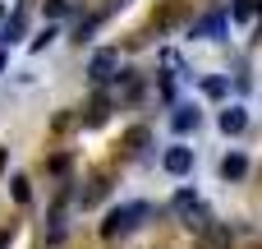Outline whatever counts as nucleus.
Masks as SVG:
<instances>
[{"label":"nucleus","instance_id":"obj_16","mask_svg":"<svg viewBox=\"0 0 262 249\" xmlns=\"http://www.w3.org/2000/svg\"><path fill=\"white\" fill-rule=\"evenodd\" d=\"M0 69H5V51H0Z\"/></svg>","mask_w":262,"mask_h":249},{"label":"nucleus","instance_id":"obj_9","mask_svg":"<svg viewBox=\"0 0 262 249\" xmlns=\"http://www.w3.org/2000/svg\"><path fill=\"white\" fill-rule=\"evenodd\" d=\"M69 14V0H46V18H64Z\"/></svg>","mask_w":262,"mask_h":249},{"label":"nucleus","instance_id":"obj_8","mask_svg":"<svg viewBox=\"0 0 262 249\" xmlns=\"http://www.w3.org/2000/svg\"><path fill=\"white\" fill-rule=\"evenodd\" d=\"M193 208H198V199H193L189 189H180V194H175V213H193Z\"/></svg>","mask_w":262,"mask_h":249},{"label":"nucleus","instance_id":"obj_11","mask_svg":"<svg viewBox=\"0 0 262 249\" xmlns=\"http://www.w3.org/2000/svg\"><path fill=\"white\" fill-rule=\"evenodd\" d=\"M18 32H23V18H9V28H5V42H18Z\"/></svg>","mask_w":262,"mask_h":249},{"label":"nucleus","instance_id":"obj_3","mask_svg":"<svg viewBox=\"0 0 262 249\" xmlns=\"http://www.w3.org/2000/svg\"><path fill=\"white\" fill-rule=\"evenodd\" d=\"M198 245H203V249H230V226L203 222V226H198Z\"/></svg>","mask_w":262,"mask_h":249},{"label":"nucleus","instance_id":"obj_10","mask_svg":"<svg viewBox=\"0 0 262 249\" xmlns=\"http://www.w3.org/2000/svg\"><path fill=\"white\" fill-rule=\"evenodd\" d=\"M249 14H253V0H235V5H230V18H239V23H244Z\"/></svg>","mask_w":262,"mask_h":249},{"label":"nucleus","instance_id":"obj_12","mask_svg":"<svg viewBox=\"0 0 262 249\" xmlns=\"http://www.w3.org/2000/svg\"><path fill=\"white\" fill-rule=\"evenodd\" d=\"M203 92H207V97H221V92H226V83H221V79H207V83H203Z\"/></svg>","mask_w":262,"mask_h":249},{"label":"nucleus","instance_id":"obj_5","mask_svg":"<svg viewBox=\"0 0 262 249\" xmlns=\"http://www.w3.org/2000/svg\"><path fill=\"white\" fill-rule=\"evenodd\" d=\"M244 125H249L244 106H226V111H221V129H226V134H244Z\"/></svg>","mask_w":262,"mask_h":249},{"label":"nucleus","instance_id":"obj_6","mask_svg":"<svg viewBox=\"0 0 262 249\" xmlns=\"http://www.w3.org/2000/svg\"><path fill=\"white\" fill-rule=\"evenodd\" d=\"M170 125H175L180 134H189V129H198V111H193V106H175V116H170Z\"/></svg>","mask_w":262,"mask_h":249},{"label":"nucleus","instance_id":"obj_4","mask_svg":"<svg viewBox=\"0 0 262 249\" xmlns=\"http://www.w3.org/2000/svg\"><path fill=\"white\" fill-rule=\"evenodd\" d=\"M161 166H166L170 176H189V166H193V152H189V148H170V152L161 157Z\"/></svg>","mask_w":262,"mask_h":249},{"label":"nucleus","instance_id":"obj_7","mask_svg":"<svg viewBox=\"0 0 262 249\" xmlns=\"http://www.w3.org/2000/svg\"><path fill=\"white\" fill-rule=\"evenodd\" d=\"M249 171V162H244V152H230V157H221V176L226 180H239Z\"/></svg>","mask_w":262,"mask_h":249},{"label":"nucleus","instance_id":"obj_1","mask_svg":"<svg viewBox=\"0 0 262 249\" xmlns=\"http://www.w3.org/2000/svg\"><path fill=\"white\" fill-rule=\"evenodd\" d=\"M143 217H147V203H124V208H115V213L106 217L101 231H106V236H124V231H134Z\"/></svg>","mask_w":262,"mask_h":249},{"label":"nucleus","instance_id":"obj_13","mask_svg":"<svg viewBox=\"0 0 262 249\" xmlns=\"http://www.w3.org/2000/svg\"><path fill=\"white\" fill-rule=\"evenodd\" d=\"M106 111H111V102H106V97H97V102H92V120H106Z\"/></svg>","mask_w":262,"mask_h":249},{"label":"nucleus","instance_id":"obj_14","mask_svg":"<svg viewBox=\"0 0 262 249\" xmlns=\"http://www.w3.org/2000/svg\"><path fill=\"white\" fill-rule=\"evenodd\" d=\"M14 199H18V203H28V180H23V176H14Z\"/></svg>","mask_w":262,"mask_h":249},{"label":"nucleus","instance_id":"obj_15","mask_svg":"<svg viewBox=\"0 0 262 249\" xmlns=\"http://www.w3.org/2000/svg\"><path fill=\"white\" fill-rule=\"evenodd\" d=\"M5 245H9V231H0V249H5Z\"/></svg>","mask_w":262,"mask_h":249},{"label":"nucleus","instance_id":"obj_2","mask_svg":"<svg viewBox=\"0 0 262 249\" xmlns=\"http://www.w3.org/2000/svg\"><path fill=\"white\" fill-rule=\"evenodd\" d=\"M115 69H120V51H97L92 55V83H106V79H115Z\"/></svg>","mask_w":262,"mask_h":249}]
</instances>
